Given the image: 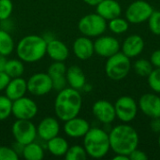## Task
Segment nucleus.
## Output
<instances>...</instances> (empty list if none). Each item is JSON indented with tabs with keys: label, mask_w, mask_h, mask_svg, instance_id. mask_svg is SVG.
I'll use <instances>...</instances> for the list:
<instances>
[{
	"label": "nucleus",
	"mask_w": 160,
	"mask_h": 160,
	"mask_svg": "<svg viewBox=\"0 0 160 160\" xmlns=\"http://www.w3.org/2000/svg\"><path fill=\"white\" fill-rule=\"evenodd\" d=\"M111 150L114 154H122L129 156V154L138 148L140 139L137 130L124 123L112 128L109 132Z\"/></svg>",
	"instance_id": "1"
},
{
	"label": "nucleus",
	"mask_w": 160,
	"mask_h": 160,
	"mask_svg": "<svg viewBox=\"0 0 160 160\" xmlns=\"http://www.w3.org/2000/svg\"><path fill=\"white\" fill-rule=\"evenodd\" d=\"M54 101V112L61 121H67L79 115L82 98L79 90L71 87H65L58 91Z\"/></svg>",
	"instance_id": "2"
},
{
	"label": "nucleus",
	"mask_w": 160,
	"mask_h": 160,
	"mask_svg": "<svg viewBox=\"0 0 160 160\" xmlns=\"http://www.w3.org/2000/svg\"><path fill=\"white\" fill-rule=\"evenodd\" d=\"M47 40L38 35L25 36L18 42L16 53L20 60L25 63H35L41 60L46 54Z\"/></svg>",
	"instance_id": "3"
},
{
	"label": "nucleus",
	"mask_w": 160,
	"mask_h": 160,
	"mask_svg": "<svg viewBox=\"0 0 160 160\" xmlns=\"http://www.w3.org/2000/svg\"><path fill=\"white\" fill-rule=\"evenodd\" d=\"M83 147L88 157L102 158L111 150L109 133L99 128H90L83 137Z\"/></svg>",
	"instance_id": "4"
},
{
	"label": "nucleus",
	"mask_w": 160,
	"mask_h": 160,
	"mask_svg": "<svg viewBox=\"0 0 160 160\" xmlns=\"http://www.w3.org/2000/svg\"><path fill=\"white\" fill-rule=\"evenodd\" d=\"M131 63L130 58L122 52L107 58L105 64V72L109 79L112 81L124 80L130 72Z\"/></svg>",
	"instance_id": "5"
},
{
	"label": "nucleus",
	"mask_w": 160,
	"mask_h": 160,
	"mask_svg": "<svg viewBox=\"0 0 160 160\" xmlns=\"http://www.w3.org/2000/svg\"><path fill=\"white\" fill-rule=\"evenodd\" d=\"M107 21L99 14L90 13L82 17L78 22V29L82 36L88 38H98L106 31Z\"/></svg>",
	"instance_id": "6"
},
{
	"label": "nucleus",
	"mask_w": 160,
	"mask_h": 160,
	"mask_svg": "<svg viewBox=\"0 0 160 160\" xmlns=\"http://www.w3.org/2000/svg\"><path fill=\"white\" fill-rule=\"evenodd\" d=\"M11 133L17 144L21 146L35 142L38 136L37 128L31 120L17 119L11 127Z\"/></svg>",
	"instance_id": "7"
},
{
	"label": "nucleus",
	"mask_w": 160,
	"mask_h": 160,
	"mask_svg": "<svg viewBox=\"0 0 160 160\" xmlns=\"http://www.w3.org/2000/svg\"><path fill=\"white\" fill-rule=\"evenodd\" d=\"M154 8L150 3L144 0L132 2L126 9V19L130 23H142L148 21Z\"/></svg>",
	"instance_id": "8"
},
{
	"label": "nucleus",
	"mask_w": 160,
	"mask_h": 160,
	"mask_svg": "<svg viewBox=\"0 0 160 160\" xmlns=\"http://www.w3.org/2000/svg\"><path fill=\"white\" fill-rule=\"evenodd\" d=\"M116 117L123 123L132 122L138 113V103L129 96L120 97L114 103Z\"/></svg>",
	"instance_id": "9"
},
{
	"label": "nucleus",
	"mask_w": 160,
	"mask_h": 160,
	"mask_svg": "<svg viewBox=\"0 0 160 160\" xmlns=\"http://www.w3.org/2000/svg\"><path fill=\"white\" fill-rule=\"evenodd\" d=\"M52 89V81L48 73H36L27 81V91L33 96L41 97L49 94Z\"/></svg>",
	"instance_id": "10"
},
{
	"label": "nucleus",
	"mask_w": 160,
	"mask_h": 160,
	"mask_svg": "<svg viewBox=\"0 0 160 160\" xmlns=\"http://www.w3.org/2000/svg\"><path fill=\"white\" fill-rule=\"evenodd\" d=\"M38 111L37 103L29 98L22 97L12 101L11 113L16 119L31 120L37 115Z\"/></svg>",
	"instance_id": "11"
},
{
	"label": "nucleus",
	"mask_w": 160,
	"mask_h": 160,
	"mask_svg": "<svg viewBox=\"0 0 160 160\" xmlns=\"http://www.w3.org/2000/svg\"><path fill=\"white\" fill-rule=\"evenodd\" d=\"M121 46L119 41L112 36H99L94 42L95 52L104 58H109L112 55L120 52Z\"/></svg>",
	"instance_id": "12"
},
{
	"label": "nucleus",
	"mask_w": 160,
	"mask_h": 160,
	"mask_svg": "<svg viewBox=\"0 0 160 160\" xmlns=\"http://www.w3.org/2000/svg\"><path fill=\"white\" fill-rule=\"evenodd\" d=\"M92 112L94 116L104 125L112 124L116 118L114 104L105 99L96 101L92 107Z\"/></svg>",
	"instance_id": "13"
},
{
	"label": "nucleus",
	"mask_w": 160,
	"mask_h": 160,
	"mask_svg": "<svg viewBox=\"0 0 160 160\" xmlns=\"http://www.w3.org/2000/svg\"><path fill=\"white\" fill-rule=\"evenodd\" d=\"M139 108L147 117L160 118V97L157 94L147 93L141 97Z\"/></svg>",
	"instance_id": "14"
},
{
	"label": "nucleus",
	"mask_w": 160,
	"mask_h": 160,
	"mask_svg": "<svg viewBox=\"0 0 160 160\" xmlns=\"http://www.w3.org/2000/svg\"><path fill=\"white\" fill-rule=\"evenodd\" d=\"M90 129V124L83 118L73 117L65 121L64 132L70 138H83Z\"/></svg>",
	"instance_id": "15"
},
{
	"label": "nucleus",
	"mask_w": 160,
	"mask_h": 160,
	"mask_svg": "<svg viewBox=\"0 0 160 160\" xmlns=\"http://www.w3.org/2000/svg\"><path fill=\"white\" fill-rule=\"evenodd\" d=\"M59 131L60 125L58 120L54 117H46L42 119L37 128L38 136L45 142L58 136Z\"/></svg>",
	"instance_id": "16"
},
{
	"label": "nucleus",
	"mask_w": 160,
	"mask_h": 160,
	"mask_svg": "<svg viewBox=\"0 0 160 160\" xmlns=\"http://www.w3.org/2000/svg\"><path fill=\"white\" fill-rule=\"evenodd\" d=\"M47 73L52 81V86L54 90L60 91L67 87V67L63 62L54 61V63L49 67Z\"/></svg>",
	"instance_id": "17"
},
{
	"label": "nucleus",
	"mask_w": 160,
	"mask_h": 160,
	"mask_svg": "<svg viewBox=\"0 0 160 160\" xmlns=\"http://www.w3.org/2000/svg\"><path fill=\"white\" fill-rule=\"evenodd\" d=\"M144 40L139 35H130L123 42L121 46L122 52L129 58H134L140 55L144 49Z\"/></svg>",
	"instance_id": "18"
},
{
	"label": "nucleus",
	"mask_w": 160,
	"mask_h": 160,
	"mask_svg": "<svg viewBox=\"0 0 160 160\" xmlns=\"http://www.w3.org/2000/svg\"><path fill=\"white\" fill-rule=\"evenodd\" d=\"M46 54L53 61L64 62L68 59L69 51L67 45L59 39L51 38L47 40Z\"/></svg>",
	"instance_id": "19"
},
{
	"label": "nucleus",
	"mask_w": 160,
	"mask_h": 160,
	"mask_svg": "<svg viewBox=\"0 0 160 160\" xmlns=\"http://www.w3.org/2000/svg\"><path fill=\"white\" fill-rule=\"evenodd\" d=\"M73 52L80 60H88L95 52L94 42L90 38L82 36L76 38L73 42Z\"/></svg>",
	"instance_id": "20"
},
{
	"label": "nucleus",
	"mask_w": 160,
	"mask_h": 160,
	"mask_svg": "<svg viewBox=\"0 0 160 160\" xmlns=\"http://www.w3.org/2000/svg\"><path fill=\"white\" fill-rule=\"evenodd\" d=\"M97 13L107 22L121 16L122 8L116 0H102L97 6Z\"/></svg>",
	"instance_id": "21"
},
{
	"label": "nucleus",
	"mask_w": 160,
	"mask_h": 160,
	"mask_svg": "<svg viewBox=\"0 0 160 160\" xmlns=\"http://www.w3.org/2000/svg\"><path fill=\"white\" fill-rule=\"evenodd\" d=\"M26 92L27 82L21 77L10 79L8 84L5 89V95L12 101L24 97Z\"/></svg>",
	"instance_id": "22"
},
{
	"label": "nucleus",
	"mask_w": 160,
	"mask_h": 160,
	"mask_svg": "<svg viewBox=\"0 0 160 160\" xmlns=\"http://www.w3.org/2000/svg\"><path fill=\"white\" fill-rule=\"evenodd\" d=\"M66 78L69 87L76 90H82L86 83L85 75L82 68L78 66H71L67 68Z\"/></svg>",
	"instance_id": "23"
},
{
	"label": "nucleus",
	"mask_w": 160,
	"mask_h": 160,
	"mask_svg": "<svg viewBox=\"0 0 160 160\" xmlns=\"http://www.w3.org/2000/svg\"><path fill=\"white\" fill-rule=\"evenodd\" d=\"M68 147V141L60 136H56L47 142V149L54 157H65Z\"/></svg>",
	"instance_id": "24"
},
{
	"label": "nucleus",
	"mask_w": 160,
	"mask_h": 160,
	"mask_svg": "<svg viewBox=\"0 0 160 160\" xmlns=\"http://www.w3.org/2000/svg\"><path fill=\"white\" fill-rule=\"evenodd\" d=\"M22 157L26 160H41L44 158L43 148L33 142L22 146Z\"/></svg>",
	"instance_id": "25"
},
{
	"label": "nucleus",
	"mask_w": 160,
	"mask_h": 160,
	"mask_svg": "<svg viewBox=\"0 0 160 160\" xmlns=\"http://www.w3.org/2000/svg\"><path fill=\"white\" fill-rule=\"evenodd\" d=\"M4 71L8 75V77L10 79L21 77L24 71V67H23L22 61L20 59L19 60L18 59L7 60L5 68H4Z\"/></svg>",
	"instance_id": "26"
},
{
	"label": "nucleus",
	"mask_w": 160,
	"mask_h": 160,
	"mask_svg": "<svg viewBox=\"0 0 160 160\" xmlns=\"http://www.w3.org/2000/svg\"><path fill=\"white\" fill-rule=\"evenodd\" d=\"M14 40L10 34L3 29H0V53L4 56L9 55L14 50Z\"/></svg>",
	"instance_id": "27"
},
{
	"label": "nucleus",
	"mask_w": 160,
	"mask_h": 160,
	"mask_svg": "<svg viewBox=\"0 0 160 160\" xmlns=\"http://www.w3.org/2000/svg\"><path fill=\"white\" fill-rule=\"evenodd\" d=\"M108 27L112 33L116 35H121L128 30L129 22L127 19L121 18L119 16V17L110 20L108 22Z\"/></svg>",
	"instance_id": "28"
},
{
	"label": "nucleus",
	"mask_w": 160,
	"mask_h": 160,
	"mask_svg": "<svg viewBox=\"0 0 160 160\" xmlns=\"http://www.w3.org/2000/svg\"><path fill=\"white\" fill-rule=\"evenodd\" d=\"M133 68H134V71L137 75H139L141 77H146L147 78L150 75V73L153 71L154 66L152 65L150 60L142 58V59L137 60L134 63Z\"/></svg>",
	"instance_id": "29"
},
{
	"label": "nucleus",
	"mask_w": 160,
	"mask_h": 160,
	"mask_svg": "<svg viewBox=\"0 0 160 160\" xmlns=\"http://www.w3.org/2000/svg\"><path fill=\"white\" fill-rule=\"evenodd\" d=\"M87 157L84 147L81 145L69 146L65 155L66 160H85Z\"/></svg>",
	"instance_id": "30"
},
{
	"label": "nucleus",
	"mask_w": 160,
	"mask_h": 160,
	"mask_svg": "<svg viewBox=\"0 0 160 160\" xmlns=\"http://www.w3.org/2000/svg\"><path fill=\"white\" fill-rule=\"evenodd\" d=\"M12 100H10L6 95L0 96V121L6 120L11 114Z\"/></svg>",
	"instance_id": "31"
},
{
	"label": "nucleus",
	"mask_w": 160,
	"mask_h": 160,
	"mask_svg": "<svg viewBox=\"0 0 160 160\" xmlns=\"http://www.w3.org/2000/svg\"><path fill=\"white\" fill-rule=\"evenodd\" d=\"M148 84L150 88L156 92L160 93V68H155L150 75L147 77Z\"/></svg>",
	"instance_id": "32"
},
{
	"label": "nucleus",
	"mask_w": 160,
	"mask_h": 160,
	"mask_svg": "<svg viewBox=\"0 0 160 160\" xmlns=\"http://www.w3.org/2000/svg\"><path fill=\"white\" fill-rule=\"evenodd\" d=\"M147 22L150 31L156 36H160V11L154 10Z\"/></svg>",
	"instance_id": "33"
},
{
	"label": "nucleus",
	"mask_w": 160,
	"mask_h": 160,
	"mask_svg": "<svg viewBox=\"0 0 160 160\" xmlns=\"http://www.w3.org/2000/svg\"><path fill=\"white\" fill-rule=\"evenodd\" d=\"M13 10V4L11 0H0V21H7Z\"/></svg>",
	"instance_id": "34"
},
{
	"label": "nucleus",
	"mask_w": 160,
	"mask_h": 160,
	"mask_svg": "<svg viewBox=\"0 0 160 160\" xmlns=\"http://www.w3.org/2000/svg\"><path fill=\"white\" fill-rule=\"evenodd\" d=\"M0 160H19V155L10 147L0 146Z\"/></svg>",
	"instance_id": "35"
},
{
	"label": "nucleus",
	"mask_w": 160,
	"mask_h": 160,
	"mask_svg": "<svg viewBox=\"0 0 160 160\" xmlns=\"http://www.w3.org/2000/svg\"><path fill=\"white\" fill-rule=\"evenodd\" d=\"M129 160H147L148 159V156L146 155L145 152H143L142 150H140L138 148H136L135 150H133L129 156Z\"/></svg>",
	"instance_id": "36"
},
{
	"label": "nucleus",
	"mask_w": 160,
	"mask_h": 160,
	"mask_svg": "<svg viewBox=\"0 0 160 160\" xmlns=\"http://www.w3.org/2000/svg\"><path fill=\"white\" fill-rule=\"evenodd\" d=\"M9 81H10V78L8 77V75L4 70L0 71V91H3L6 89Z\"/></svg>",
	"instance_id": "37"
},
{
	"label": "nucleus",
	"mask_w": 160,
	"mask_h": 160,
	"mask_svg": "<svg viewBox=\"0 0 160 160\" xmlns=\"http://www.w3.org/2000/svg\"><path fill=\"white\" fill-rule=\"evenodd\" d=\"M150 61L154 68H160V50L155 51L150 57Z\"/></svg>",
	"instance_id": "38"
},
{
	"label": "nucleus",
	"mask_w": 160,
	"mask_h": 160,
	"mask_svg": "<svg viewBox=\"0 0 160 160\" xmlns=\"http://www.w3.org/2000/svg\"><path fill=\"white\" fill-rule=\"evenodd\" d=\"M150 128L153 132L160 133V118H153L150 123Z\"/></svg>",
	"instance_id": "39"
},
{
	"label": "nucleus",
	"mask_w": 160,
	"mask_h": 160,
	"mask_svg": "<svg viewBox=\"0 0 160 160\" xmlns=\"http://www.w3.org/2000/svg\"><path fill=\"white\" fill-rule=\"evenodd\" d=\"M113 160H129L128 156L122 155V154H115V156L112 158Z\"/></svg>",
	"instance_id": "40"
},
{
	"label": "nucleus",
	"mask_w": 160,
	"mask_h": 160,
	"mask_svg": "<svg viewBox=\"0 0 160 160\" xmlns=\"http://www.w3.org/2000/svg\"><path fill=\"white\" fill-rule=\"evenodd\" d=\"M6 62H7L6 56L2 55V54L0 53V71H3V70H4V68H5Z\"/></svg>",
	"instance_id": "41"
},
{
	"label": "nucleus",
	"mask_w": 160,
	"mask_h": 160,
	"mask_svg": "<svg viewBox=\"0 0 160 160\" xmlns=\"http://www.w3.org/2000/svg\"><path fill=\"white\" fill-rule=\"evenodd\" d=\"M85 4H87V5H89V6H97L99 2H101L102 0H82Z\"/></svg>",
	"instance_id": "42"
},
{
	"label": "nucleus",
	"mask_w": 160,
	"mask_h": 160,
	"mask_svg": "<svg viewBox=\"0 0 160 160\" xmlns=\"http://www.w3.org/2000/svg\"><path fill=\"white\" fill-rule=\"evenodd\" d=\"M158 145H159V147H160V133H159V137H158Z\"/></svg>",
	"instance_id": "43"
}]
</instances>
